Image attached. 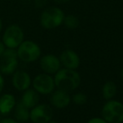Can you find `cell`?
<instances>
[{"label":"cell","mask_w":123,"mask_h":123,"mask_svg":"<svg viewBox=\"0 0 123 123\" xmlns=\"http://www.w3.org/2000/svg\"><path fill=\"white\" fill-rule=\"evenodd\" d=\"M16 105V100L13 95L4 94L0 97V113L3 115L9 113Z\"/></svg>","instance_id":"cell-13"},{"label":"cell","mask_w":123,"mask_h":123,"mask_svg":"<svg viewBox=\"0 0 123 123\" xmlns=\"http://www.w3.org/2000/svg\"><path fill=\"white\" fill-rule=\"evenodd\" d=\"M65 13L57 7H50L43 11L40 16V25L45 29H54L63 23Z\"/></svg>","instance_id":"cell-3"},{"label":"cell","mask_w":123,"mask_h":123,"mask_svg":"<svg viewBox=\"0 0 123 123\" xmlns=\"http://www.w3.org/2000/svg\"><path fill=\"white\" fill-rule=\"evenodd\" d=\"M55 3H59V4H63V3H66L68 2H70V0H54Z\"/></svg>","instance_id":"cell-24"},{"label":"cell","mask_w":123,"mask_h":123,"mask_svg":"<svg viewBox=\"0 0 123 123\" xmlns=\"http://www.w3.org/2000/svg\"><path fill=\"white\" fill-rule=\"evenodd\" d=\"M72 100L75 105H83L87 102V96L84 93L78 92L75 93L72 96Z\"/></svg>","instance_id":"cell-18"},{"label":"cell","mask_w":123,"mask_h":123,"mask_svg":"<svg viewBox=\"0 0 123 123\" xmlns=\"http://www.w3.org/2000/svg\"><path fill=\"white\" fill-rule=\"evenodd\" d=\"M49 123H57L56 122H55V121H52V120H50L49 122Z\"/></svg>","instance_id":"cell-26"},{"label":"cell","mask_w":123,"mask_h":123,"mask_svg":"<svg viewBox=\"0 0 123 123\" xmlns=\"http://www.w3.org/2000/svg\"><path fill=\"white\" fill-rule=\"evenodd\" d=\"M87 123H108V122L104 120L102 117H93V118L90 119Z\"/></svg>","instance_id":"cell-19"},{"label":"cell","mask_w":123,"mask_h":123,"mask_svg":"<svg viewBox=\"0 0 123 123\" xmlns=\"http://www.w3.org/2000/svg\"><path fill=\"white\" fill-rule=\"evenodd\" d=\"M25 34L21 27L17 25H9L3 35V43L5 47L9 49H17L24 41Z\"/></svg>","instance_id":"cell-5"},{"label":"cell","mask_w":123,"mask_h":123,"mask_svg":"<svg viewBox=\"0 0 123 123\" xmlns=\"http://www.w3.org/2000/svg\"><path fill=\"white\" fill-rule=\"evenodd\" d=\"M48 0H34V5L36 8H41L43 7H44L47 3Z\"/></svg>","instance_id":"cell-20"},{"label":"cell","mask_w":123,"mask_h":123,"mask_svg":"<svg viewBox=\"0 0 123 123\" xmlns=\"http://www.w3.org/2000/svg\"><path fill=\"white\" fill-rule=\"evenodd\" d=\"M39 64L43 71L49 74H55L61 66L60 59L55 55H50V54L43 56Z\"/></svg>","instance_id":"cell-9"},{"label":"cell","mask_w":123,"mask_h":123,"mask_svg":"<svg viewBox=\"0 0 123 123\" xmlns=\"http://www.w3.org/2000/svg\"><path fill=\"white\" fill-rule=\"evenodd\" d=\"M0 123H18L17 121H15L14 119L12 118H5L0 121Z\"/></svg>","instance_id":"cell-21"},{"label":"cell","mask_w":123,"mask_h":123,"mask_svg":"<svg viewBox=\"0 0 123 123\" xmlns=\"http://www.w3.org/2000/svg\"><path fill=\"white\" fill-rule=\"evenodd\" d=\"M122 80H123V69L122 70Z\"/></svg>","instance_id":"cell-27"},{"label":"cell","mask_w":123,"mask_h":123,"mask_svg":"<svg viewBox=\"0 0 123 123\" xmlns=\"http://www.w3.org/2000/svg\"><path fill=\"white\" fill-rule=\"evenodd\" d=\"M29 109L22 104L21 101L15 105V118L20 122H25L29 119Z\"/></svg>","instance_id":"cell-16"},{"label":"cell","mask_w":123,"mask_h":123,"mask_svg":"<svg viewBox=\"0 0 123 123\" xmlns=\"http://www.w3.org/2000/svg\"><path fill=\"white\" fill-rule=\"evenodd\" d=\"M117 85H116L115 82H113L111 80H109L107 82H105L103 85V86H102V90H101L102 96L106 100H111V99L115 97V96L117 95Z\"/></svg>","instance_id":"cell-15"},{"label":"cell","mask_w":123,"mask_h":123,"mask_svg":"<svg viewBox=\"0 0 123 123\" xmlns=\"http://www.w3.org/2000/svg\"><path fill=\"white\" fill-rule=\"evenodd\" d=\"M18 65L17 51L14 49L7 48L0 55V71L2 74H11L16 70Z\"/></svg>","instance_id":"cell-6"},{"label":"cell","mask_w":123,"mask_h":123,"mask_svg":"<svg viewBox=\"0 0 123 123\" xmlns=\"http://www.w3.org/2000/svg\"><path fill=\"white\" fill-rule=\"evenodd\" d=\"M70 101H71L70 96L66 91L58 89L57 91L52 92L51 97H50V103L53 106L56 107V108H65L70 105Z\"/></svg>","instance_id":"cell-12"},{"label":"cell","mask_w":123,"mask_h":123,"mask_svg":"<svg viewBox=\"0 0 123 123\" xmlns=\"http://www.w3.org/2000/svg\"><path fill=\"white\" fill-rule=\"evenodd\" d=\"M33 86L38 93L42 95L51 94L55 87V80L49 74H38L33 80Z\"/></svg>","instance_id":"cell-7"},{"label":"cell","mask_w":123,"mask_h":123,"mask_svg":"<svg viewBox=\"0 0 123 123\" xmlns=\"http://www.w3.org/2000/svg\"><path fill=\"white\" fill-rule=\"evenodd\" d=\"M3 86H4V80H3V76H2L1 74H0V93H1V91H3Z\"/></svg>","instance_id":"cell-22"},{"label":"cell","mask_w":123,"mask_h":123,"mask_svg":"<svg viewBox=\"0 0 123 123\" xmlns=\"http://www.w3.org/2000/svg\"><path fill=\"white\" fill-rule=\"evenodd\" d=\"M2 28H3V24H2V20H1V18H0V32H1V30H2Z\"/></svg>","instance_id":"cell-25"},{"label":"cell","mask_w":123,"mask_h":123,"mask_svg":"<svg viewBox=\"0 0 123 123\" xmlns=\"http://www.w3.org/2000/svg\"><path fill=\"white\" fill-rule=\"evenodd\" d=\"M13 87L19 91H25L29 88L31 85V78L25 70H18L13 72L12 78Z\"/></svg>","instance_id":"cell-10"},{"label":"cell","mask_w":123,"mask_h":123,"mask_svg":"<svg viewBox=\"0 0 123 123\" xmlns=\"http://www.w3.org/2000/svg\"><path fill=\"white\" fill-rule=\"evenodd\" d=\"M60 64L65 68L70 70H76L80 65V57L71 49H66L61 53L60 56Z\"/></svg>","instance_id":"cell-11"},{"label":"cell","mask_w":123,"mask_h":123,"mask_svg":"<svg viewBox=\"0 0 123 123\" xmlns=\"http://www.w3.org/2000/svg\"><path fill=\"white\" fill-rule=\"evenodd\" d=\"M55 74V85L59 90L69 93L76 90L80 85V75L75 70L60 69Z\"/></svg>","instance_id":"cell-1"},{"label":"cell","mask_w":123,"mask_h":123,"mask_svg":"<svg viewBox=\"0 0 123 123\" xmlns=\"http://www.w3.org/2000/svg\"><path fill=\"white\" fill-rule=\"evenodd\" d=\"M101 117L108 123L123 122V103L116 100H109L101 108Z\"/></svg>","instance_id":"cell-2"},{"label":"cell","mask_w":123,"mask_h":123,"mask_svg":"<svg viewBox=\"0 0 123 123\" xmlns=\"http://www.w3.org/2000/svg\"><path fill=\"white\" fill-rule=\"evenodd\" d=\"M53 117V110L46 104L36 105L29 112V118L34 123H49Z\"/></svg>","instance_id":"cell-8"},{"label":"cell","mask_w":123,"mask_h":123,"mask_svg":"<svg viewBox=\"0 0 123 123\" xmlns=\"http://www.w3.org/2000/svg\"><path fill=\"white\" fill-rule=\"evenodd\" d=\"M63 23L65 24V27H66L67 29H74L79 25V19H78L74 15L69 14V15H67V16H65Z\"/></svg>","instance_id":"cell-17"},{"label":"cell","mask_w":123,"mask_h":123,"mask_svg":"<svg viewBox=\"0 0 123 123\" xmlns=\"http://www.w3.org/2000/svg\"><path fill=\"white\" fill-rule=\"evenodd\" d=\"M16 51L18 60L25 63L35 61L41 55V49L39 46L31 40L23 41L17 48Z\"/></svg>","instance_id":"cell-4"},{"label":"cell","mask_w":123,"mask_h":123,"mask_svg":"<svg viewBox=\"0 0 123 123\" xmlns=\"http://www.w3.org/2000/svg\"><path fill=\"white\" fill-rule=\"evenodd\" d=\"M5 49H6V47H5V45L3 44V43L0 41V55L3 53V51L5 50Z\"/></svg>","instance_id":"cell-23"},{"label":"cell","mask_w":123,"mask_h":123,"mask_svg":"<svg viewBox=\"0 0 123 123\" xmlns=\"http://www.w3.org/2000/svg\"><path fill=\"white\" fill-rule=\"evenodd\" d=\"M39 100V94L37 91H34V90H26L21 99L22 104L29 109H32L36 105H38Z\"/></svg>","instance_id":"cell-14"}]
</instances>
